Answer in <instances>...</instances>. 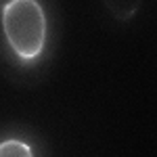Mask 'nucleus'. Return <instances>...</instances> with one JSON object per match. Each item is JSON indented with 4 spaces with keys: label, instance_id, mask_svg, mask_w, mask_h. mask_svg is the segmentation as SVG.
<instances>
[{
    "label": "nucleus",
    "instance_id": "f03ea898",
    "mask_svg": "<svg viewBox=\"0 0 157 157\" xmlns=\"http://www.w3.org/2000/svg\"><path fill=\"white\" fill-rule=\"evenodd\" d=\"M0 157H34V151L27 143L11 138L0 143Z\"/></svg>",
    "mask_w": 157,
    "mask_h": 157
},
{
    "label": "nucleus",
    "instance_id": "f257e3e1",
    "mask_svg": "<svg viewBox=\"0 0 157 157\" xmlns=\"http://www.w3.org/2000/svg\"><path fill=\"white\" fill-rule=\"evenodd\" d=\"M2 29L13 52L23 61H34L46 40L44 11L36 0H13L2 9Z\"/></svg>",
    "mask_w": 157,
    "mask_h": 157
}]
</instances>
